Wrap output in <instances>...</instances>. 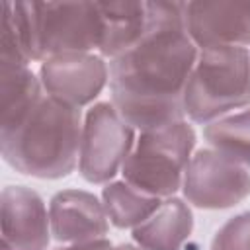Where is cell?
<instances>
[{
    "instance_id": "obj_7",
    "label": "cell",
    "mask_w": 250,
    "mask_h": 250,
    "mask_svg": "<svg viewBox=\"0 0 250 250\" xmlns=\"http://www.w3.org/2000/svg\"><path fill=\"white\" fill-rule=\"evenodd\" d=\"M182 191L199 209H229L250 195V172L215 148H199L188 164Z\"/></svg>"
},
{
    "instance_id": "obj_20",
    "label": "cell",
    "mask_w": 250,
    "mask_h": 250,
    "mask_svg": "<svg viewBox=\"0 0 250 250\" xmlns=\"http://www.w3.org/2000/svg\"><path fill=\"white\" fill-rule=\"evenodd\" d=\"M115 250H141V248H137V246H133V244H119Z\"/></svg>"
},
{
    "instance_id": "obj_18",
    "label": "cell",
    "mask_w": 250,
    "mask_h": 250,
    "mask_svg": "<svg viewBox=\"0 0 250 250\" xmlns=\"http://www.w3.org/2000/svg\"><path fill=\"white\" fill-rule=\"evenodd\" d=\"M211 250H250V211L230 217L215 232Z\"/></svg>"
},
{
    "instance_id": "obj_12",
    "label": "cell",
    "mask_w": 250,
    "mask_h": 250,
    "mask_svg": "<svg viewBox=\"0 0 250 250\" xmlns=\"http://www.w3.org/2000/svg\"><path fill=\"white\" fill-rule=\"evenodd\" d=\"M191 230L189 205L180 197H166L143 225L133 229V240L141 250H182Z\"/></svg>"
},
{
    "instance_id": "obj_3",
    "label": "cell",
    "mask_w": 250,
    "mask_h": 250,
    "mask_svg": "<svg viewBox=\"0 0 250 250\" xmlns=\"http://www.w3.org/2000/svg\"><path fill=\"white\" fill-rule=\"evenodd\" d=\"M31 61L64 53H90L102 47L104 16L100 2H16Z\"/></svg>"
},
{
    "instance_id": "obj_17",
    "label": "cell",
    "mask_w": 250,
    "mask_h": 250,
    "mask_svg": "<svg viewBox=\"0 0 250 250\" xmlns=\"http://www.w3.org/2000/svg\"><path fill=\"white\" fill-rule=\"evenodd\" d=\"M0 64L29 66L31 57L25 41V29L16 2H2V27H0Z\"/></svg>"
},
{
    "instance_id": "obj_11",
    "label": "cell",
    "mask_w": 250,
    "mask_h": 250,
    "mask_svg": "<svg viewBox=\"0 0 250 250\" xmlns=\"http://www.w3.org/2000/svg\"><path fill=\"white\" fill-rule=\"evenodd\" d=\"M49 219L53 238L66 244L102 240L109 230L104 203L84 189L57 191L49 201Z\"/></svg>"
},
{
    "instance_id": "obj_19",
    "label": "cell",
    "mask_w": 250,
    "mask_h": 250,
    "mask_svg": "<svg viewBox=\"0 0 250 250\" xmlns=\"http://www.w3.org/2000/svg\"><path fill=\"white\" fill-rule=\"evenodd\" d=\"M53 250H115L113 244L107 238L102 240H92V242H80V244H68V246H61V248H53Z\"/></svg>"
},
{
    "instance_id": "obj_9",
    "label": "cell",
    "mask_w": 250,
    "mask_h": 250,
    "mask_svg": "<svg viewBox=\"0 0 250 250\" xmlns=\"http://www.w3.org/2000/svg\"><path fill=\"white\" fill-rule=\"evenodd\" d=\"M2 250H47L51 219L41 195L25 186H6L0 193Z\"/></svg>"
},
{
    "instance_id": "obj_13",
    "label": "cell",
    "mask_w": 250,
    "mask_h": 250,
    "mask_svg": "<svg viewBox=\"0 0 250 250\" xmlns=\"http://www.w3.org/2000/svg\"><path fill=\"white\" fill-rule=\"evenodd\" d=\"M104 16L102 57L115 59L129 51L150 27L152 16L148 2H100Z\"/></svg>"
},
{
    "instance_id": "obj_4",
    "label": "cell",
    "mask_w": 250,
    "mask_h": 250,
    "mask_svg": "<svg viewBox=\"0 0 250 250\" xmlns=\"http://www.w3.org/2000/svg\"><path fill=\"white\" fill-rule=\"evenodd\" d=\"M244 105H250L248 49H203L184 90V113L191 121L207 125Z\"/></svg>"
},
{
    "instance_id": "obj_2",
    "label": "cell",
    "mask_w": 250,
    "mask_h": 250,
    "mask_svg": "<svg viewBox=\"0 0 250 250\" xmlns=\"http://www.w3.org/2000/svg\"><path fill=\"white\" fill-rule=\"evenodd\" d=\"M80 139V109L43 94L16 121L0 127V152L20 174L59 180L74 172Z\"/></svg>"
},
{
    "instance_id": "obj_15",
    "label": "cell",
    "mask_w": 250,
    "mask_h": 250,
    "mask_svg": "<svg viewBox=\"0 0 250 250\" xmlns=\"http://www.w3.org/2000/svg\"><path fill=\"white\" fill-rule=\"evenodd\" d=\"M41 96V80L29 66L0 64V127L16 121Z\"/></svg>"
},
{
    "instance_id": "obj_16",
    "label": "cell",
    "mask_w": 250,
    "mask_h": 250,
    "mask_svg": "<svg viewBox=\"0 0 250 250\" xmlns=\"http://www.w3.org/2000/svg\"><path fill=\"white\" fill-rule=\"evenodd\" d=\"M203 137L211 148L236 164L250 168V107L207 123Z\"/></svg>"
},
{
    "instance_id": "obj_5",
    "label": "cell",
    "mask_w": 250,
    "mask_h": 250,
    "mask_svg": "<svg viewBox=\"0 0 250 250\" xmlns=\"http://www.w3.org/2000/svg\"><path fill=\"white\" fill-rule=\"evenodd\" d=\"M193 146L195 131L186 121L141 131L123 162V180L146 195L174 197L184 184Z\"/></svg>"
},
{
    "instance_id": "obj_1",
    "label": "cell",
    "mask_w": 250,
    "mask_h": 250,
    "mask_svg": "<svg viewBox=\"0 0 250 250\" xmlns=\"http://www.w3.org/2000/svg\"><path fill=\"white\" fill-rule=\"evenodd\" d=\"M150 27L129 51L109 61L111 104L135 129L184 121V90L197 61L186 31V2H148Z\"/></svg>"
},
{
    "instance_id": "obj_14",
    "label": "cell",
    "mask_w": 250,
    "mask_h": 250,
    "mask_svg": "<svg viewBox=\"0 0 250 250\" xmlns=\"http://www.w3.org/2000/svg\"><path fill=\"white\" fill-rule=\"evenodd\" d=\"M102 203L113 227L135 229L162 205V199L146 195L125 180H119L105 184V188L102 189Z\"/></svg>"
},
{
    "instance_id": "obj_8",
    "label": "cell",
    "mask_w": 250,
    "mask_h": 250,
    "mask_svg": "<svg viewBox=\"0 0 250 250\" xmlns=\"http://www.w3.org/2000/svg\"><path fill=\"white\" fill-rule=\"evenodd\" d=\"M39 80L45 94L80 109L102 94L109 82V66L102 55L64 53L41 62Z\"/></svg>"
},
{
    "instance_id": "obj_10",
    "label": "cell",
    "mask_w": 250,
    "mask_h": 250,
    "mask_svg": "<svg viewBox=\"0 0 250 250\" xmlns=\"http://www.w3.org/2000/svg\"><path fill=\"white\" fill-rule=\"evenodd\" d=\"M184 21L201 51L250 45V2H186Z\"/></svg>"
},
{
    "instance_id": "obj_6",
    "label": "cell",
    "mask_w": 250,
    "mask_h": 250,
    "mask_svg": "<svg viewBox=\"0 0 250 250\" xmlns=\"http://www.w3.org/2000/svg\"><path fill=\"white\" fill-rule=\"evenodd\" d=\"M135 146V129L111 102H100L86 111L80 139V176L90 184H109Z\"/></svg>"
}]
</instances>
